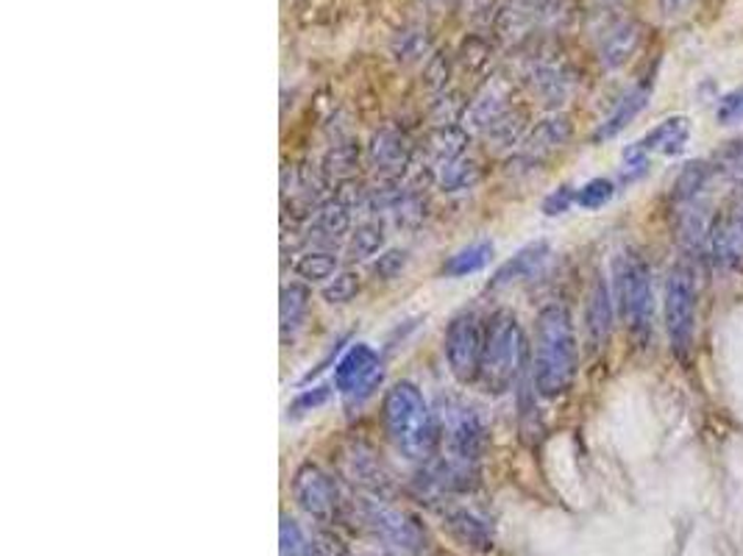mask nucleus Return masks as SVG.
Instances as JSON below:
<instances>
[{
  "instance_id": "f257e3e1",
  "label": "nucleus",
  "mask_w": 743,
  "mask_h": 556,
  "mask_svg": "<svg viewBox=\"0 0 743 556\" xmlns=\"http://www.w3.org/2000/svg\"><path fill=\"white\" fill-rule=\"evenodd\" d=\"M535 387L543 398H560L577 378V331L571 312L560 303L540 309L532 356Z\"/></svg>"
},
{
  "instance_id": "f03ea898",
  "label": "nucleus",
  "mask_w": 743,
  "mask_h": 556,
  "mask_svg": "<svg viewBox=\"0 0 743 556\" xmlns=\"http://www.w3.org/2000/svg\"><path fill=\"white\" fill-rule=\"evenodd\" d=\"M387 440L410 462H429L438 451V417L412 382H396L381 400Z\"/></svg>"
},
{
  "instance_id": "7ed1b4c3",
  "label": "nucleus",
  "mask_w": 743,
  "mask_h": 556,
  "mask_svg": "<svg viewBox=\"0 0 743 556\" xmlns=\"http://www.w3.org/2000/svg\"><path fill=\"white\" fill-rule=\"evenodd\" d=\"M527 334H524L516 314L496 312L487 320L476 387L487 395L509 393L527 367Z\"/></svg>"
},
{
  "instance_id": "20e7f679",
  "label": "nucleus",
  "mask_w": 743,
  "mask_h": 556,
  "mask_svg": "<svg viewBox=\"0 0 743 556\" xmlns=\"http://www.w3.org/2000/svg\"><path fill=\"white\" fill-rule=\"evenodd\" d=\"M615 296H618V312L629 334L644 342L652 334V314H655L652 270L644 256L629 250L615 259Z\"/></svg>"
},
{
  "instance_id": "39448f33",
  "label": "nucleus",
  "mask_w": 743,
  "mask_h": 556,
  "mask_svg": "<svg viewBox=\"0 0 743 556\" xmlns=\"http://www.w3.org/2000/svg\"><path fill=\"white\" fill-rule=\"evenodd\" d=\"M666 329L671 351L688 360L697 334V281L685 265L674 267L666 281Z\"/></svg>"
},
{
  "instance_id": "423d86ee",
  "label": "nucleus",
  "mask_w": 743,
  "mask_h": 556,
  "mask_svg": "<svg viewBox=\"0 0 743 556\" xmlns=\"http://www.w3.org/2000/svg\"><path fill=\"white\" fill-rule=\"evenodd\" d=\"M482 348H485V329L474 312L456 314L443 336L445 362L451 376L460 384H476L482 365Z\"/></svg>"
},
{
  "instance_id": "0eeeda50",
  "label": "nucleus",
  "mask_w": 743,
  "mask_h": 556,
  "mask_svg": "<svg viewBox=\"0 0 743 556\" xmlns=\"http://www.w3.org/2000/svg\"><path fill=\"white\" fill-rule=\"evenodd\" d=\"M359 515H363L365 526L387 545V548L396 550L398 556H412L423 548L427 537H423V528L418 526L416 517H410L407 512L396 510V506H387L379 499H365L359 504Z\"/></svg>"
},
{
  "instance_id": "6e6552de",
  "label": "nucleus",
  "mask_w": 743,
  "mask_h": 556,
  "mask_svg": "<svg viewBox=\"0 0 743 556\" xmlns=\"http://www.w3.org/2000/svg\"><path fill=\"white\" fill-rule=\"evenodd\" d=\"M293 495L306 515L323 523L332 521L334 512H337L340 506V493L334 479L326 473V470L317 468V464L312 462L301 464V468L295 470Z\"/></svg>"
},
{
  "instance_id": "1a4fd4ad",
  "label": "nucleus",
  "mask_w": 743,
  "mask_h": 556,
  "mask_svg": "<svg viewBox=\"0 0 743 556\" xmlns=\"http://www.w3.org/2000/svg\"><path fill=\"white\" fill-rule=\"evenodd\" d=\"M710 250L726 270L743 272V201L732 203L713 221Z\"/></svg>"
},
{
  "instance_id": "9d476101",
  "label": "nucleus",
  "mask_w": 743,
  "mask_h": 556,
  "mask_svg": "<svg viewBox=\"0 0 743 556\" xmlns=\"http://www.w3.org/2000/svg\"><path fill=\"white\" fill-rule=\"evenodd\" d=\"M368 157L381 179H396V175L405 173L407 164H410L412 148L410 142H407L405 133L396 131V128H385V131L376 133L374 142H370Z\"/></svg>"
},
{
  "instance_id": "9b49d317",
  "label": "nucleus",
  "mask_w": 743,
  "mask_h": 556,
  "mask_svg": "<svg viewBox=\"0 0 743 556\" xmlns=\"http://www.w3.org/2000/svg\"><path fill=\"white\" fill-rule=\"evenodd\" d=\"M379 365L381 360L374 348L365 345V342H357V345L348 348L346 354L337 360V365H334V387H337L340 395L346 398V395H352Z\"/></svg>"
},
{
  "instance_id": "f8f14e48",
  "label": "nucleus",
  "mask_w": 743,
  "mask_h": 556,
  "mask_svg": "<svg viewBox=\"0 0 743 556\" xmlns=\"http://www.w3.org/2000/svg\"><path fill=\"white\" fill-rule=\"evenodd\" d=\"M585 329H588V342H591L593 354L602 351L610 342V331H613V298H610L607 285L604 278L593 281V290L588 296L585 307Z\"/></svg>"
},
{
  "instance_id": "ddd939ff",
  "label": "nucleus",
  "mask_w": 743,
  "mask_h": 556,
  "mask_svg": "<svg viewBox=\"0 0 743 556\" xmlns=\"http://www.w3.org/2000/svg\"><path fill=\"white\" fill-rule=\"evenodd\" d=\"M549 261V245L546 243H532V245H524L521 250H518L513 259L504 261L502 267H498L496 272H493L491 278V290H498V287H507V285H516V281H524V278L535 276V272L540 270V267Z\"/></svg>"
},
{
  "instance_id": "4468645a",
  "label": "nucleus",
  "mask_w": 743,
  "mask_h": 556,
  "mask_svg": "<svg viewBox=\"0 0 743 556\" xmlns=\"http://www.w3.org/2000/svg\"><path fill=\"white\" fill-rule=\"evenodd\" d=\"M640 45V29L633 20H621V23L610 25L602 36V45H599V58L607 70L621 67V64L629 62L635 51Z\"/></svg>"
},
{
  "instance_id": "2eb2a0df",
  "label": "nucleus",
  "mask_w": 743,
  "mask_h": 556,
  "mask_svg": "<svg viewBox=\"0 0 743 556\" xmlns=\"http://www.w3.org/2000/svg\"><path fill=\"white\" fill-rule=\"evenodd\" d=\"M685 142H688V120L685 117H671V120H663L660 126L652 128L644 139H638L635 148L644 153L663 151L674 157V153L682 151Z\"/></svg>"
},
{
  "instance_id": "dca6fc26",
  "label": "nucleus",
  "mask_w": 743,
  "mask_h": 556,
  "mask_svg": "<svg viewBox=\"0 0 743 556\" xmlns=\"http://www.w3.org/2000/svg\"><path fill=\"white\" fill-rule=\"evenodd\" d=\"M449 526L456 537L476 550L493 548V526L485 515L474 510H454L449 512Z\"/></svg>"
},
{
  "instance_id": "f3484780",
  "label": "nucleus",
  "mask_w": 743,
  "mask_h": 556,
  "mask_svg": "<svg viewBox=\"0 0 743 556\" xmlns=\"http://www.w3.org/2000/svg\"><path fill=\"white\" fill-rule=\"evenodd\" d=\"M346 473L354 484L365 487L370 493H381L387 487L385 470L379 468L376 457L365 446H354L352 451H346Z\"/></svg>"
},
{
  "instance_id": "a211bd4d",
  "label": "nucleus",
  "mask_w": 743,
  "mask_h": 556,
  "mask_svg": "<svg viewBox=\"0 0 743 556\" xmlns=\"http://www.w3.org/2000/svg\"><path fill=\"white\" fill-rule=\"evenodd\" d=\"M310 290L301 281L281 287V301H279V323H281V336L295 334L304 323L306 312H310Z\"/></svg>"
},
{
  "instance_id": "6ab92c4d",
  "label": "nucleus",
  "mask_w": 743,
  "mask_h": 556,
  "mask_svg": "<svg viewBox=\"0 0 743 556\" xmlns=\"http://www.w3.org/2000/svg\"><path fill=\"white\" fill-rule=\"evenodd\" d=\"M646 100H649V87H638V89H633L629 95H624V98H621V104L613 109V115H610L607 120L599 126V131L593 133V139H596V142H604V139H613L615 133L624 131V128L640 115V109L646 106Z\"/></svg>"
},
{
  "instance_id": "aec40b11",
  "label": "nucleus",
  "mask_w": 743,
  "mask_h": 556,
  "mask_svg": "<svg viewBox=\"0 0 743 556\" xmlns=\"http://www.w3.org/2000/svg\"><path fill=\"white\" fill-rule=\"evenodd\" d=\"M348 226H352V206L343 197H334V201L317 206L315 221H312V232L329 239H340L343 234H348Z\"/></svg>"
},
{
  "instance_id": "412c9836",
  "label": "nucleus",
  "mask_w": 743,
  "mask_h": 556,
  "mask_svg": "<svg viewBox=\"0 0 743 556\" xmlns=\"http://www.w3.org/2000/svg\"><path fill=\"white\" fill-rule=\"evenodd\" d=\"M493 259V243L480 239V243H471L469 248L456 250L454 256H449V261L443 265V276L449 278H463L471 272H480L491 265Z\"/></svg>"
},
{
  "instance_id": "4be33fe9",
  "label": "nucleus",
  "mask_w": 743,
  "mask_h": 556,
  "mask_svg": "<svg viewBox=\"0 0 743 556\" xmlns=\"http://www.w3.org/2000/svg\"><path fill=\"white\" fill-rule=\"evenodd\" d=\"M465 146H469L465 131H460V128L454 126H443L440 131H434L432 137H429V157H432V162L438 164V168L445 170L449 164L460 162Z\"/></svg>"
},
{
  "instance_id": "5701e85b",
  "label": "nucleus",
  "mask_w": 743,
  "mask_h": 556,
  "mask_svg": "<svg viewBox=\"0 0 743 556\" xmlns=\"http://www.w3.org/2000/svg\"><path fill=\"white\" fill-rule=\"evenodd\" d=\"M337 256L332 250H310L295 261V276L304 281H326V278L337 276Z\"/></svg>"
},
{
  "instance_id": "b1692460",
  "label": "nucleus",
  "mask_w": 743,
  "mask_h": 556,
  "mask_svg": "<svg viewBox=\"0 0 743 556\" xmlns=\"http://www.w3.org/2000/svg\"><path fill=\"white\" fill-rule=\"evenodd\" d=\"M279 550L281 556H317L315 545L312 539L301 532L299 523L293 517L281 515V526H279Z\"/></svg>"
},
{
  "instance_id": "393cba45",
  "label": "nucleus",
  "mask_w": 743,
  "mask_h": 556,
  "mask_svg": "<svg viewBox=\"0 0 743 556\" xmlns=\"http://www.w3.org/2000/svg\"><path fill=\"white\" fill-rule=\"evenodd\" d=\"M385 245V232H381L379 223H363L352 232V239H348V254L352 259H368V256H376Z\"/></svg>"
},
{
  "instance_id": "a878e982",
  "label": "nucleus",
  "mask_w": 743,
  "mask_h": 556,
  "mask_svg": "<svg viewBox=\"0 0 743 556\" xmlns=\"http://www.w3.org/2000/svg\"><path fill=\"white\" fill-rule=\"evenodd\" d=\"M363 285H359V276L352 270L337 272L334 278H329L326 287H323V301L332 303V307H343V303H352L359 296Z\"/></svg>"
},
{
  "instance_id": "bb28decb",
  "label": "nucleus",
  "mask_w": 743,
  "mask_h": 556,
  "mask_svg": "<svg viewBox=\"0 0 743 556\" xmlns=\"http://www.w3.org/2000/svg\"><path fill=\"white\" fill-rule=\"evenodd\" d=\"M568 133H571V126H568V120H546L540 122L538 128L532 131V139H529V148L538 153H546V151H554V148H560L562 142L568 139Z\"/></svg>"
},
{
  "instance_id": "cd10ccee",
  "label": "nucleus",
  "mask_w": 743,
  "mask_h": 556,
  "mask_svg": "<svg viewBox=\"0 0 743 556\" xmlns=\"http://www.w3.org/2000/svg\"><path fill=\"white\" fill-rule=\"evenodd\" d=\"M329 398H332V384H315L312 389H301V393L293 398V404L288 406L290 417H301L306 415V411L321 409Z\"/></svg>"
},
{
  "instance_id": "c85d7f7f",
  "label": "nucleus",
  "mask_w": 743,
  "mask_h": 556,
  "mask_svg": "<svg viewBox=\"0 0 743 556\" xmlns=\"http://www.w3.org/2000/svg\"><path fill=\"white\" fill-rule=\"evenodd\" d=\"M615 186L610 179H591L585 186H580L577 190V203H580L582 209H602L604 203L613 197Z\"/></svg>"
},
{
  "instance_id": "c756f323",
  "label": "nucleus",
  "mask_w": 743,
  "mask_h": 556,
  "mask_svg": "<svg viewBox=\"0 0 743 556\" xmlns=\"http://www.w3.org/2000/svg\"><path fill=\"white\" fill-rule=\"evenodd\" d=\"M719 168L732 181L737 192H743V142H732L719 159Z\"/></svg>"
},
{
  "instance_id": "7c9ffc66",
  "label": "nucleus",
  "mask_w": 743,
  "mask_h": 556,
  "mask_svg": "<svg viewBox=\"0 0 743 556\" xmlns=\"http://www.w3.org/2000/svg\"><path fill=\"white\" fill-rule=\"evenodd\" d=\"M405 265H407V250L392 248V250H385V254H381L379 259L374 261V267H370V270H374L376 278H385V281H390V278H396L398 272H401V267H405Z\"/></svg>"
},
{
  "instance_id": "2f4dec72",
  "label": "nucleus",
  "mask_w": 743,
  "mask_h": 556,
  "mask_svg": "<svg viewBox=\"0 0 743 556\" xmlns=\"http://www.w3.org/2000/svg\"><path fill=\"white\" fill-rule=\"evenodd\" d=\"M571 203H577V192L571 190V186H557V190L543 201V212L549 217L562 215V212L571 209Z\"/></svg>"
},
{
  "instance_id": "473e14b6",
  "label": "nucleus",
  "mask_w": 743,
  "mask_h": 556,
  "mask_svg": "<svg viewBox=\"0 0 743 556\" xmlns=\"http://www.w3.org/2000/svg\"><path fill=\"white\" fill-rule=\"evenodd\" d=\"M329 170L332 173H348V170L357 164V153L352 146H334V151L329 153Z\"/></svg>"
},
{
  "instance_id": "72a5a7b5",
  "label": "nucleus",
  "mask_w": 743,
  "mask_h": 556,
  "mask_svg": "<svg viewBox=\"0 0 743 556\" xmlns=\"http://www.w3.org/2000/svg\"><path fill=\"white\" fill-rule=\"evenodd\" d=\"M743 117V89L741 93H730L724 100L719 104V120L721 122H737Z\"/></svg>"
},
{
  "instance_id": "f704fd0d",
  "label": "nucleus",
  "mask_w": 743,
  "mask_h": 556,
  "mask_svg": "<svg viewBox=\"0 0 743 556\" xmlns=\"http://www.w3.org/2000/svg\"><path fill=\"white\" fill-rule=\"evenodd\" d=\"M312 545H315L317 556H346V548H343V543H340L337 537H332V534H312Z\"/></svg>"
},
{
  "instance_id": "c9c22d12",
  "label": "nucleus",
  "mask_w": 743,
  "mask_h": 556,
  "mask_svg": "<svg viewBox=\"0 0 743 556\" xmlns=\"http://www.w3.org/2000/svg\"><path fill=\"white\" fill-rule=\"evenodd\" d=\"M697 0H660V9L666 18H679V14L691 12V7Z\"/></svg>"
},
{
  "instance_id": "e433bc0d",
  "label": "nucleus",
  "mask_w": 743,
  "mask_h": 556,
  "mask_svg": "<svg viewBox=\"0 0 743 556\" xmlns=\"http://www.w3.org/2000/svg\"><path fill=\"white\" fill-rule=\"evenodd\" d=\"M602 7H615V3H621V0H599Z\"/></svg>"
}]
</instances>
